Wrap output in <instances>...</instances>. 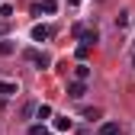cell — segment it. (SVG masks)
Listing matches in <instances>:
<instances>
[{
  "mask_svg": "<svg viewBox=\"0 0 135 135\" xmlns=\"http://www.w3.org/2000/svg\"><path fill=\"white\" fill-rule=\"evenodd\" d=\"M122 129H119V122H103L100 126V135H119Z\"/></svg>",
  "mask_w": 135,
  "mask_h": 135,
  "instance_id": "obj_7",
  "label": "cell"
},
{
  "mask_svg": "<svg viewBox=\"0 0 135 135\" xmlns=\"http://www.w3.org/2000/svg\"><path fill=\"white\" fill-rule=\"evenodd\" d=\"M132 64H135V58H132Z\"/></svg>",
  "mask_w": 135,
  "mask_h": 135,
  "instance_id": "obj_19",
  "label": "cell"
},
{
  "mask_svg": "<svg viewBox=\"0 0 135 135\" xmlns=\"http://www.w3.org/2000/svg\"><path fill=\"white\" fill-rule=\"evenodd\" d=\"M80 116L93 122V119H100V116H103V109H100V106H84V109H80Z\"/></svg>",
  "mask_w": 135,
  "mask_h": 135,
  "instance_id": "obj_4",
  "label": "cell"
},
{
  "mask_svg": "<svg viewBox=\"0 0 135 135\" xmlns=\"http://www.w3.org/2000/svg\"><path fill=\"white\" fill-rule=\"evenodd\" d=\"M7 36V20H0V39Z\"/></svg>",
  "mask_w": 135,
  "mask_h": 135,
  "instance_id": "obj_17",
  "label": "cell"
},
{
  "mask_svg": "<svg viewBox=\"0 0 135 135\" xmlns=\"http://www.w3.org/2000/svg\"><path fill=\"white\" fill-rule=\"evenodd\" d=\"M74 77H77V80H84V84H87V77H90V68H87V64H84V61H80V64L74 68Z\"/></svg>",
  "mask_w": 135,
  "mask_h": 135,
  "instance_id": "obj_8",
  "label": "cell"
},
{
  "mask_svg": "<svg viewBox=\"0 0 135 135\" xmlns=\"http://www.w3.org/2000/svg\"><path fill=\"white\" fill-rule=\"evenodd\" d=\"M16 93V84L13 80H0V97H13Z\"/></svg>",
  "mask_w": 135,
  "mask_h": 135,
  "instance_id": "obj_9",
  "label": "cell"
},
{
  "mask_svg": "<svg viewBox=\"0 0 135 135\" xmlns=\"http://www.w3.org/2000/svg\"><path fill=\"white\" fill-rule=\"evenodd\" d=\"M68 3H71V7H77V3H80V0H68Z\"/></svg>",
  "mask_w": 135,
  "mask_h": 135,
  "instance_id": "obj_18",
  "label": "cell"
},
{
  "mask_svg": "<svg viewBox=\"0 0 135 135\" xmlns=\"http://www.w3.org/2000/svg\"><path fill=\"white\" fill-rule=\"evenodd\" d=\"M87 55H90V48H87V45H77V58L84 61V58H87Z\"/></svg>",
  "mask_w": 135,
  "mask_h": 135,
  "instance_id": "obj_16",
  "label": "cell"
},
{
  "mask_svg": "<svg viewBox=\"0 0 135 135\" xmlns=\"http://www.w3.org/2000/svg\"><path fill=\"white\" fill-rule=\"evenodd\" d=\"M0 16H3V20H7V16H13V7H10V3H0Z\"/></svg>",
  "mask_w": 135,
  "mask_h": 135,
  "instance_id": "obj_15",
  "label": "cell"
},
{
  "mask_svg": "<svg viewBox=\"0 0 135 135\" xmlns=\"http://www.w3.org/2000/svg\"><path fill=\"white\" fill-rule=\"evenodd\" d=\"M32 39H36V42H45V39H52V26H32Z\"/></svg>",
  "mask_w": 135,
  "mask_h": 135,
  "instance_id": "obj_3",
  "label": "cell"
},
{
  "mask_svg": "<svg viewBox=\"0 0 135 135\" xmlns=\"http://www.w3.org/2000/svg\"><path fill=\"white\" fill-rule=\"evenodd\" d=\"M32 113H39V106H36V103H26V106H23V119H29Z\"/></svg>",
  "mask_w": 135,
  "mask_h": 135,
  "instance_id": "obj_13",
  "label": "cell"
},
{
  "mask_svg": "<svg viewBox=\"0 0 135 135\" xmlns=\"http://www.w3.org/2000/svg\"><path fill=\"white\" fill-rule=\"evenodd\" d=\"M132 23V13H119V20H116V26H119V29H126Z\"/></svg>",
  "mask_w": 135,
  "mask_h": 135,
  "instance_id": "obj_11",
  "label": "cell"
},
{
  "mask_svg": "<svg viewBox=\"0 0 135 135\" xmlns=\"http://www.w3.org/2000/svg\"><path fill=\"white\" fill-rule=\"evenodd\" d=\"M13 52H16V45H13L10 39H0V58H10Z\"/></svg>",
  "mask_w": 135,
  "mask_h": 135,
  "instance_id": "obj_6",
  "label": "cell"
},
{
  "mask_svg": "<svg viewBox=\"0 0 135 135\" xmlns=\"http://www.w3.org/2000/svg\"><path fill=\"white\" fill-rule=\"evenodd\" d=\"M0 3H3V0H0Z\"/></svg>",
  "mask_w": 135,
  "mask_h": 135,
  "instance_id": "obj_20",
  "label": "cell"
},
{
  "mask_svg": "<svg viewBox=\"0 0 135 135\" xmlns=\"http://www.w3.org/2000/svg\"><path fill=\"white\" fill-rule=\"evenodd\" d=\"M39 7H42V13H55V10H58V3H55V0H42Z\"/></svg>",
  "mask_w": 135,
  "mask_h": 135,
  "instance_id": "obj_10",
  "label": "cell"
},
{
  "mask_svg": "<svg viewBox=\"0 0 135 135\" xmlns=\"http://www.w3.org/2000/svg\"><path fill=\"white\" fill-rule=\"evenodd\" d=\"M36 116H39V119H48V116H52V106H48V103H42V106H39V113H36Z\"/></svg>",
  "mask_w": 135,
  "mask_h": 135,
  "instance_id": "obj_12",
  "label": "cell"
},
{
  "mask_svg": "<svg viewBox=\"0 0 135 135\" xmlns=\"http://www.w3.org/2000/svg\"><path fill=\"white\" fill-rule=\"evenodd\" d=\"M29 135H48L45 126H29Z\"/></svg>",
  "mask_w": 135,
  "mask_h": 135,
  "instance_id": "obj_14",
  "label": "cell"
},
{
  "mask_svg": "<svg viewBox=\"0 0 135 135\" xmlns=\"http://www.w3.org/2000/svg\"><path fill=\"white\" fill-rule=\"evenodd\" d=\"M55 132H71V119H68V116H55Z\"/></svg>",
  "mask_w": 135,
  "mask_h": 135,
  "instance_id": "obj_5",
  "label": "cell"
},
{
  "mask_svg": "<svg viewBox=\"0 0 135 135\" xmlns=\"http://www.w3.org/2000/svg\"><path fill=\"white\" fill-rule=\"evenodd\" d=\"M26 61H32V64H39V68H48V64H52V58H48L45 52H39V48H26Z\"/></svg>",
  "mask_w": 135,
  "mask_h": 135,
  "instance_id": "obj_1",
  "label": "cell"
},
{
  "mask_svg": "<svg viewBox=\"0 0 135 135\" xmlns=\"http://www.w3.org/2000/svg\"><path fill=\"white\" fill-rule=\"evenodd\" d=\"M84 93H87V84H84V80H74V84H68V97H71V100H80Z\"/></svg>",
  "mask_w": 135,
  "mask_h": 135,
  "instance_id": "obj_2",
  "label": "cell"
}]
</instances>
